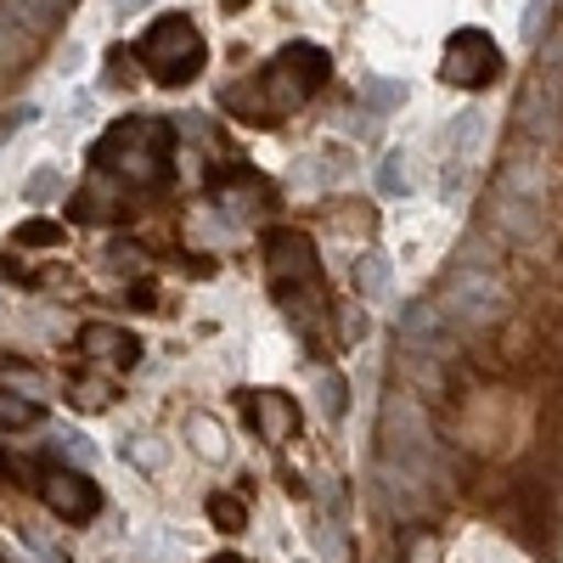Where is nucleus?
Returning <instances> with one entry per match:
<instances>
[{
	"instance_id": "obj_28",
	"label": "nucleus",
	"mask_w": 563,
	"mask_h": 563,
	"mask_svg": "<svg viewBox=\"0 0 563 563\" xmlns=\"http://www.w3.org/2000/svg\"><path fill=\"white\" fill-rule=\"evenodd\" d=\"M63 7H74V0H63Z\"/></svg>"
},
{
	"instance_id": "obj_6",
	"label": "nucleus",
	"mask_w": 563,
	"mask_h": 563,
	"mask_svg": "<svg viewBox=\"0 0 563 563\" xmlns=\"http://www.w3.org/2000/svg\"><path fill=\"white\" fill-rule=\"evenodd\" d=\"M265 260H271V288H321V260L305 231H271Z\"/></svg>"
},
{
	"instance_id": "obj_20",
	"label": "nucleus",
	"mask_w": 563,
	"mask_h": 563,
	"mask_svg": "<svg viewBox=\"0 0 563 563\" xmlns=\"http://www.w3.org/2000/svg\"><path fill=\"white\" fill-rule=\"evenodd\" d=\"M186 429H192V445H198V456H225V434H220V422H209V417H192Z\"/></svg>"
},
{
	"instance_id": "obj_19",
	"label": "nucleus",
	"mask_w": 563,
	"mask_h": 563,
	"mask_svg": "<svg viewBox=\"0 0 563 563\" xmlns=\"http://www.w3.org/2000/svg\"><path fill=\"white\" fill-rule=\"evenodd\" d=\"M57 243H63L57 220H23L18 225V249H57Z\"/></svg>"
},
{
	"instance_id": "obj_26",
	"label": "nucleus",
	"mask_w": 563,
	"mask_h": 563,
	"mask_svg": "<svg viewBox=\"0 0 563 563\" xmlns=\"http://www.w3.org/2000/svg\"><path fill=\"white\" fill-rule=\"evenodd\" d=\"M18 366H23L18 355H0V372H18Z\"/></svg>"
},
{
	"instance_id": "obj_12",
	"label": "nucleus",
	"mask_w": 563,
	"mask_h": 563,
	"mask_svg": "<svg viewBox=\"0 0 563 563\" xmlns=\"http://www.w3.org/2000/svg\"><path fill=\"white\" fill-rule=\"evenodd\" d=\"M209 519H214L225 536H243V530H249V507H243V496L214 490V496H209Z\"/></svg>"
},
{
	"instance_id": "obj_13",
	"label": "nucleus",
	"mask_w": 563,
	"mask_h": 563,
	"mask_svg": "<svg viewBox=\"0 0 563 563\" xmlns=\"http://www.w3.org/2000/svg\"><path fill=\"white\" fill-rule=\"evenodd\" d=\"M29 422H40L34 400L23 389H0V434H18V429H29Z\"/></svg>"
},
{
	"instance_id": "obj_21",
	"label": "nucleus",
	"mask_w": 563,
	"mask_h": 563,
	"mask_svg": "<svg viewBox=\"0 0 563 563\" xmlns=\"http://www.w3.org/2000/svg\"><path fill=\"white\" fill-rule=\"evenodd\" d=\"M57 192H63V175H57V169H40V175H29V186H23V198H29L34 209L52 203Z\"/></svg>"
},
{
	"instance_id": "obj_10",
	"label": "nucleus",
	"mask_w": 563,
	"mask_h": 563,
	"mask_svg": "<svg viewBox=\"0 0 563 563\" xmlns=\"http://www.w3.org/2000/svg\"><path fill=\"white\" fill-rule=\"evenodd\" d=\"M0 7H7V12H12V18H18L29 34H40V40H45V34H52V29L68 18L63 0H0Z\"/></svg>"
},
{
	"instance_id": "obj_7",
	"label": "nucleus",
	"mask_w": 563,
	"mask_h": 563,
	"mask_svg": "<svg viewBox=\"0 0 563 563\" xmlns=\"http://www.w3.org/2000/svg\"><path fill=\"white\" fill-rule=\"evenodd\" d=\"M40 501L57 512L63 525H90L102 512V490L90 474H74V467H52V474L40 479Z\"/></svg>"
},
{
	"instance_id": "obj_3",
	"label": "nucleus",
	"mask_w": 563,
	"mask_h": 563,
	"mask_svg": "<svg viewBox=\"0 0 563 563\" xmlns=\"http://www.w3.org/2000/svg\"><path fill=\"white\" fill-rule=\"evenodd\" d=\"M327 74H333V57H327L321 45H305V40L282 45V52L271 57V68L260 74L271 119H276V113H294L305 97H316V90L327 85Z\"/></svg>"
},
{
	"instance_id": "obj_1",
	"label": "nucleus",
	"mask_w": 563,
	"mask_h": 563,
	"mask_svg": "<svg viewBox=\"0 0 563 563\" xmlns=\"http://www.w3.org/2000/svg\"><path fill=\"white\" fill-rule=\"evenodd\" d=\"M175 158V130L164 119H119L97 147H90V169H102V175H119L130 192H158V186L175 180L169 169Z\"/></svg>"
},
{
	"instance_id": "obj_16",
	"label": "nucleus",
	"mask_w": 563,
	"mask_h": 563,
	"mask_svg": "<svg viewBox=\"0 0 563 563\" xmlns=\"http://www.w3.org/2000/svg\"><path fill=\"white\" fill-rule=\"evenodd\" d=\"M361 97H366V108H372V113H395V108L406 102V85L378 74V79H366V85H361Z\"/></svg>"
},
{
	"instance_id": "obj_25",
	"label": "nucleus",
	"mask_w": 563,
	"mask_h": 563,
	"mask_svg": "<svg viewBox=\"0 0 563 563\" xmlns=\"http://www.w3.org/2000/svg\"><path fill=\"white\" fill-rule=\"evenodd\" d=\"M141 7H147V0H113V12H119V18H135Z\"/></svg>"
},
{
	"instance_id": "obj_17",
	"label": "nucleus",
	"mask_w": 563,
	"mask_h": 563,
	"mask_svg": "<svg viewBox=\"0 0 563 563\" xmlns=\"http://www.w3.org/2000/svg\"><path fill=\"white\" fill-rule=\"evenodd\" d=\"M378 192H384V198H406V192H411V175H406V158H400V153H384V164H378Z\"/></svg>"
},
{
	"instance_id": "obj_14",
	"label": "nucleus",
	"mask_w": 563,
	"mask_h": 563,
	"mask_svg": "<svg viewBox=\"0 0 563 563\" xmlns=\"http://www.w3.org/2000/svg\"><path fill=\"white\" fill-rule=\"evenodd\" d=\"M355 288H361L366 299H389V288H395V282H389V260H384V254H366V260L355 265Z\"/></svg>"
},
{
	"instance_id": "obj_24",
	"label": "nucleus",
	"mask_w": 563,
	"mask_h": 563,
	"mask_svg": "<svg viewBox=\"0 0 563 563\" xmlns=\"http://www.w3.org/2000/svg\"><path fill=\"white\" fill-rule=\"evenodd\" d=\"M102 85H113V90H119V85H130V57H124V52H113V57H108V79H102Z\"/></svg>"
},
{
	"instance_id": "obj_9",
	"label": "nucleus",
	"mask_w": 563,
	"mask_h": 563,
	"mask_svg": "<svg viewBox=\"0 0 563 563\" xmlns=\"http://www.w3.org/2000/svg\"><path fill=\"white\" fill-rule=\"evenodd\" d=\"M79 350L85 355H102L113 366H135L141 361V339L130 333V327H113V321H85L79 327Z\"/></svg>"
},
{
	"instance_id": "obj_15",
	"label": "nucleus",
	"mask_w": 563,
	"mask_h": 563,
	"mask_svg": "<svg viewBox=\"0 0 563 563\" xmlns=\"http://www.w3.org/2000/svg\"><path fill=\"white\" fill-rule=\"evenodd\" d=\"M68 406L85 411V417H90V411H108V406H113V389H108L102 378H74V384H68Z\"/></svg>"
},
{
	"instance_id": "obj_23",
	"label": "nucleus",
	"mask_w": 563,
	"mask_h": 563,
	"mask_svg": "<svg viewBox=\"0 0 563 563\" xmlns=\"http://www.w3.org/2000/svg\"><path fill=\"white\" fill-rule=\"evenodd\" d=\"M124 276H141V249H130V243H113V254H108Z\"/></svg>"
},
{
	"instance_id": "obj_2",
	"label": "nucleus",
	"mask_w": 563,
	"mask_h": 563,
	"mask_svg": "<svg viewBox=\"0 0 563 563\" xmlns=\"http://www.w3.org/2000/svg\"><path fill=\"white\" fill-rule=\"evenodd\" d=\"M135 63L147 68L158 85H192L209 63V40L198 34V23L186 12H169L158 18L147 34L135 40Z\"/></svg>"
},
{
	"instance_id": "obj_5",
	"label": "nucleus",
	"mask_w": 563,
	"mask_h": 563,
	"mask_svg": "<svg viewBox=\"0 0 563 563\" xmlns=\"http://www.w3.org/2000/svg\"><path fill=\"white\" fill-rule=\"evenodd\" d=\"M501 288L490 276H479V271H467V276H456L451 288H445V299H440V316L456 327V333H479V327H490L496 316H501Z\"/></svg>"
},
{
	"instance_id": "obj_18",
	"label": "nucleus",
	"mask_w": 563,
	"mask_h": 563,
	"mask_svg": "<svg viewBox=\"0 0 563 563\" xmlns=\"http://www.w3.org/2000/svg\"><path fill=\"white\" fill-rule=\"evenodd\" d=\"M552 7H558V0H525V18H519V34H525V45H541V40H547Z\"/></svg>"
},
{
	"instance_id": "obj_27",
	"label": "nucleus",
	"mask_w": 563,
	"mask_h": 563,
	"mask_svg": "<svg viewBox=\"0 0 563 563\" xmlns=\"http://www.w3.org/2000/svg\"><path fill=\"white\" fill-rule=\"evenodd\" d=\"M214 563H243V558H214Z\"/></svg>"
},
{
	"instance_id": "obj_22",
	"label": "nucleus",
	"mask_w": 563,
	"mask_h": 563,
	"mask_svg": "<svg viewBox=\"0 0 563 563\" xmlns=\"http://www.w3.org/2000/svg\"><path fill=\"white\" fill-rule=\"evenodd\" d=\"M316 395H321V411L327 417H344V378H333V372H321V378H316Z\"/></svg>"
},
{
	"instance_id": "obj_11",
	"label": "nucleus",
	"mask_w": 563,
	"mask_h": 563,
	"mask_svg": "<svg viewBox=\"0 0 563 563\" xmlns=\"http://www.w3.org/2000/svg\"><path fill=\"white\" fill-rule=\"evenodd\" d=\"M68 209H74V220H90V225H97V220H113V214H124V198H113L102 180H90L85 192H74V198H68Z\"/></svg>"
},
{
	"instance_id": "obj_4",
	"label": "nucleus",
	"mask_w": 563,
	"mask_h": 563,
	"mask_svg": "<svg viewBox=\"0 0 563 563\" xmlns=\"http://www.w3.org/2000/svg\"><path fill=\"white\" fill-rule=\"evenodd\" d=\"M440 79L456 90H485L501 79V52L485 29H456L440 52Z\"/></svg>"
},
{
	"instance_id": "obj_8",
	"label": "nucleus",
	"mask_w": 563,
	"mask_h": 563,
	"mask_svg": "<svg viewBox=\"0 0 563 563\" xmlns=\"http://www.w3.org/2000/svg\"><path fill=\"white\" fill-rule=\"evenodd\" d=\"M243 411H249V422H254V434L271 440V445H288L294 429H299V406L282 395V389H249V395H243Z\"/></svg>"
}]
</instances>
